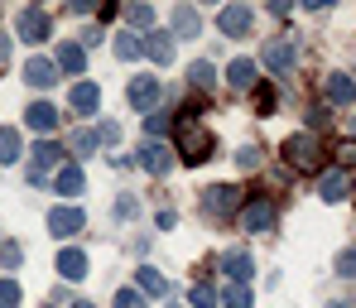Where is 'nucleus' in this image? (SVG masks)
<instances>
[{"label":"nucleus","mask_w":356,"mask_h":308,"mask_svg":"<svg viewBox=\"0 0 356 308\" xmlns=\"http://www.w3.org/2000/svg\"><path fill=\"white\" fill-rule=\"evenodd\" d=\"M67 102H72L77 116H92V111L102 106V87H97V82H77V87L67 92Z\"/></svg>","instance_id":"nucleus-14"},{"label":"nucleus","mask_w":356,"mask_h":308,"mask_svg":"<svg viewBox=\"0 0 356 308\" xmlns=\"http://www.w3.org/2000/svg\"><path fill=\"white\" fill-rule=\"evenodd\" d=\"M54 188H58L63 197H77V193H82V169H77V164H63L58 179H54Z\"/></svg>","instance_id":"nucleus-23"},{"label":"nucleus","mask_w":356,"mask_h":308,"mask_svg":"<svg viewBox=\"0 0 356 308\" xmlns=\"http://www.w3.org/2000/svg\"><path fill=\"white\" fill-rule=\"evenodd\" d=\"M15 29H19L24 44H44V39H49V15H44V10H19Z\"/></svg>","instance_id":"nucleus-9"},{"label":"nucleus","mask_w":356,"mask_h":308,"mask_svg":"<svg viewBox=\"0 0 356 308\" xmlns=\"http://www.w3.org/2000/svg\"><path fill=\"white\" fill-rule=\"evenodd\" d=\"M19 255H24V250L15 246V241H5V250H0V260H5V270H15V265H19Z\"/></svg>","instance_id":"nucleus-37"},{"label":"nucleus","mask_w":356,"mask_h":308,"mask_svg":"<svg viewBox=\"0 0 356 308\" xmlns=\"http://www.w3.org/2000/svg\"><path fill=\"white\" fill-rule=\"evenodd\" d=\"M236 207H241V188H232V184L202 188V212H207V217H232Z\"/></svg>","instance_id":"nucleus-3"},{"label":"nucleus","mask_w":356,"mask_h":308,"mask_svg":"<svg viewBox=\"0 0 356 308\" xmlns=\"http://www.w3.org/2000/svg\"><path fill=\"white\" fill-rule=\"evenodd\" d=\"M72 308H92V304H72Z\"/></svg>","instance_id":"nucleus-42"},{"label":"nucleus","mask_w":356,"mask_h":308,"mask_svg":"<svg viewBox=\"0 0 356 308\" xmlns=\"http://www.w3.org/2000/svg\"><path fill=\"white\" fill-rule=\"evenodd\" d=\"M188 82H193L197 92H207V87H217V67H212L207 58H197L193 67H188Z\"/></svg>","instance_id":"nucleus-24"},{"label":"nucleus","mask_w":356,"mask_h":308,"mask_svg":"<svg viewBox=\"0 0 356 308\" xmlns=\"http://www.w3.org/2000/svg\"><path fill=\"white\" fill-rule=\"evenodd\" d=\"M82 67H87V54H82V44H63V49H58V72H72V77H77Z\"/></svg>","instance_id":"nucleus-22"},{"label":"nucleus","mask_w":356,"mask_h":308,"mask_svg":"<svg viewBox=\"0 0 356 308\" xmlns=\"http://www.w3.org/2000/svg\"><path fill=\"white\" fill-rule=\"evenodd\" d=\"M140 44H145V54H149L154 63H169V58H174V34H145Z\"/></svg>","instance_id":"nucleus-20"},{"label":"nucleus","mask_w":356,"mask_h":308,"mask_svg":"<svg viewBox=\"0 0 356 308\" xmlns=\"http://www.w3.org/2000/svg\"><path fill=\"white\" fill-rule=\"evenodd\" d=\"M0 308H19V284L15 279H0Z\"/></svg>","instance_id":"nucleus-30"},{"label":"nucleus","mask_w":356,"mask_h":308,"mask_svg":"<svg viewBox=\"0 0 356 308\" xmlns=\"http://www.w3.org/2000/svg\"><path fill=\"white\" fill-rule=\"evenodd\" d=\"M116 308H145V294H140V289H120Z\"/></svg>","instance_id":"nucleus-34"},{"label":"nucleus","mask_w":356,"mask_h":308,"mask_svg":"<svg viewBox=\"0 0 356 308\" xmlns=\"http://www.w3.org/2000/svg\"><path fill=\"white\" fill-rule=\"evenodd\" d=\"M241 222H245V232H275L280 212H275V202H270V197H255V202H245V207H241Z\"/></svg>","instance_id":"nucleus-6"},{"label":"nucleus","mask_w":356,"mask_h":308,"mask_svg":"<svg viewBox=\"0 0 356 308\" xmlns=\"http://www.w3.org/2000/svg\"><path fill=\"white\" fill-rule=\"evenodd\" d=\"M116 217H135V197H130V193L116 202Z\"/></svg>","instance_id":"nucleus-39"},{"label":"nucleus","mask_w":356,"mask_h":308,"mask_svg":"<svg viewBox=\"0 0 356 308\" xmlns=\"http://www.w3.org/2000/svg\"><path fill=\"white\" fill-rule=\"evenodd\" d=\"M24 82H29V87H39V92H49V87L58 82V63L29 58V63H24Z\"/></svg>","instance_id":"nucleus-13"},{"label":"nucleus","mask_w":356,"mask_h":308,"mask_svg":"<svg viewBox=\"0 0 356 308\" xmlns=\"http://www.w3.org/2000/svg\"><path fill=\"white\" fill-rule=\"evenodd\" d=\"M58 121H63V111H58V106H49V102H34V106L24 111V125H29V130H39V135H54Z\"/></svg>","instance_id":"nucleus-12"},{"label":"nucleus","mask_w":356,"mask_h":308,"mask_svg":"<svg viewBox=\"0 0 356 308\" xmlns=\"http://www.w3.org/2000/svg\"><path fill=\"white\" fill-rule=\"evenodd\" d=\"M342 159H347V164H356V145H347V149H342Z\"/></svg>","instance_id":"nucleus-41"},{"label":"nucleus","mask_w":356,"mask_h":308,"mask_svg":"<svg viewBox=\"0 0 356 308\" xmlns=\"http://www.w3.org/2000/svg\"><path fill=\"white\" fill-rule=\"evenodd\" d=\"M217 270H222L232 284H245V279L255 275V260H250V250H222V255H217Z\"/></svg>","instance_id":"nucleus-7"},{"label":"nucleus","mask_w":356,"mask_h":308,"mask_svg":"<svg viewBox=\"0 0 356 308\" xmlns=\"http://www.w3.org/2000/svg\"><path fill=\"white\" fill-rule=\"evenodd\" d=\"M145 130H149V135H164V130H169V111H149Z\"/></svg>","instance_id":"nucleus-36"},{"label":"nucleus","mask_w":356,"mask_h":308,"mask_svg":"<svg viewBox=\"0 0 356 308\" xmlns=\"http://www.w3.org/2000/svg\"><path fill=\"white\" fill-rule=\"evenodd\" d=\"M58 275L63 279H82V275H87V255H82V250H58Z\"/></svg>","instance_id":"nucleus-19"},{"label":"nucleus","mask_w":356,"mask_h":308,"mask_svg":"<svg viewBox=\"0 0 356 308\" xmlns=\"http://www.w3.org/2000/svg\"><path fill=\"white\" fill-rule=\"evenodd\" d=\"M284 159H289L294 174H318V169H323V145H318L308 130H298V135L284 140Z\"/></svg>","instance_id":"nucleus-2"},{"label":"nucleus","mask_w":356,"mask_h":308,"mask_svg":"<svg viewBox=\"0 0 356 308\" xmlns=\"http://www.w3.org/2000/svg\"><path fill=\"white\" fill-rule=\"evenodd\" d=\"M72 149H77V154L97 149V130H77V135H72Z\"/></svg>","instance_id":"nucleus-33"},{"label":"nucleus","mask_w":356,"mask_h":308,"mask_svg":"<svg viewBox=\"0 0 356 308\" xmlns=\"http://www.w3.org/2000/svg\"><path fill=\"white\" fill-rule=\"evenodd\" d=\"M294 58H298V49L289 39H270V44L260 49V63H265L270 72H294Z\"/></svg>","instance_id":"nucleus-8"},{"label":"nucleus","mask_w":356,"mask_h":308,"mask_svg":"<svg viewBox=\"0 0 356 308\" xmlns=\"http://www.w3.org/2000/svg\"><path fill=\"white\" fill-rule=\"evenodd\" d=\"M250 24H255V10H250V5H227V10H217V29H222L227 39H245Z\"/></svg>","instance_id":"nucleus-5"},{"label":"nucleus","mask_w":356,"mask_h":308,"mask_svg":"<svg viewBox=\"0 0 356 308\" xmlns=\"http://www.w3.org/2000/svg\"><path fill=\"white\" fill-rule=\"evenodd\" d=\"M327 308H342V304H327Z\"/></svg>","instance_id":"nucleus-43"},{"label":"nucleus","mask_w":356,"mask_h":308,"mask_svg":"<svg viewBox=\"0 0 356 308\" xmlns=\"http://www.w3.org/2000/svg\"><path fill=\"white\" fill-rule=\"evenodd\" d=\"M140 169H149L154 179H164V174L174 169V154H169L159 140H149V145H140Z\"/></svg>","instance_id":"nucleus-10"},{"label":"nucleus","mask_w":356,"mask_h":308,"mask_svg":"<svg viewBox=\"0 0 356 308\" xmlns=\"http://www.w3.org/2000/svg\"><path fill=\"white\" fill-rule=\"evenodd\" d=\"M236 164H241V169H260V149H255V145L236 149Z\"/></svg>","instance_id":"nucleus-35"},{"label":"nucleus","mask_w":356,"mask_h":308,"mask_svg":"<svg viewBox=\"0 0 356 308\" xmlns=\"http://www.w3.org/2000/svg\"><path fill=\"white\" fill-rule=\"evenodd\" d=\"M116 140H120V125L116 121H102V125H97V145H116Z\"/></svg>","instance_id":"nucleus-31"},{"label":"nucleus","mask_w":356,"mask_h":308,"mask_svg":"<svg viewBox=\"0 0 356 308\" xmlns=\"http://www.w3.org/2000/svg\"><path fill=\"white\" fill-rule=\"evenodd\" d=\"M327 102H332V106H352L356 102V82L347 72H332V77H327Z\"/></svg>","instance_id":"nucleus-16"},{"label":"nucleus","mask_w":356,"mask_h":308,"mask_svg":"<svg viewBox=\"0 0 356 308\" xmlns=\"http://www.w3.org/2000/svg\"><path fill=\"white\" fill-rule=\"evenodd\" d=\"M140 49H145V44H140V39H135V34H116V58H120V63L140 58Z\"/></svg>","instance_id":"nucleus-27"},{"label":"nucleus","mask_w":356,"mask_h":308,"mask_svg":"<svg viewBox=\"0 0 356 308\" xmlns=\"http://www.w3.org/2000/svg\"><path fill=\"white\" fill-rule=\"evenodd\" d=\"M174 135H178V154H183V164H202V159L217 154V135L197 121V111H183V121H178Z\"/></svg>","instance_id":"nucleus-1"},{"label":"nucleus","mask_w":356,"mask_h":308,"mask_svg":"<svg viewBox=\"0 0 356 308\" xmlns=\"http://www.w3.org/2000/svg\"><path fill=\"white\" fill-rule=\"evenodd\" d=\"M82 222H87V217H82L77 207H54V212H49V232H54L58 241L77 236V232H82Z\"/></svg>","instance_id":"nucleus-11"},{"label":"nucleus","mask_w":356,"mask_h":308,"mask_svg":"<svg viewBox=\"0 0 356 308\" xmlns=\"http://www.w3.org/2000/svg\"><path fill=\"white\" fill-rule=\"evenodd\" d=\"M227 82H232V87H241V92H245V87H255V82H260V77H255V63H250V58H236L232 67H227Z\"/></svg>","instance_id":"nucleus-21"},{"label":"nucleus","mask_w":356,"mask_h":308,"mask_svg":"<svg viewBox=\"0 0 356 308\" xmlns=\"http://www.w3.org/2000/svg\"><path fill=\"white\" fill-rule=\"evenodd\" d=\"M15 159H19V130L0 125V164H15Z\"/></svg>","instance_id":"nucleus-26"},{"label":"nucleus","mask_w":356,"mask_h":308,"mask_svg":"<svg viewBox=\"0 0 356 308\" xmlns=\"http://www.w3.org/2000/svg\"><path fill=\"white\" fill-rule=\"evenodd\" d=\"M197 29H202L197 10H193V5H178L174 10V39H197Z\"/></svg>","instance_id":"nucleus-17"},{"label":"nucleus","mask_w":356,"mask_h":308,"mask_svg":"<svg viewBox=\"0 0 356 308\" xmlns=\"http://www.w3.org/2000/svg\"><path fill=\"white\" fill-rule=\"evenodd\" d=\"M135 289H140V294H169V279H164L159 270H140V275H135Z\"/></svg>","instance_id":"nucleus-25"},{"label":"nucleus","mask_w":356,"mask_h":308,"mask_svg":"<svg viewBox=\"0 0 356 308\" xmlns=\"http://www.w3.org/2000/svg\"><path fill=\"white\" fill-rule=\"evenodd\" d=\"M125 19H130L135 29H154V10H149V5H130V10H125Z\"/></svg>","instance_id":"nucleus-28"},{"label":"nucleus","mask_w":356,"mask_h":308,"mask_svg":"<svg viewBox=\"0 0 356 308\" xmlns=\"http://www.w3.org/2000/svg\"><path fill=\"white\" fill-rule=\"evenodd\" d=\"M318 197H323V202H342V197H347V174H342V169L323 174V179H318Z\"/></svg>","instance_id":"nucleus-18"},{"label":"nucleus","mask_w":356,"mask_h":308,"mask_svg":"<svg viewBox=\"0 0 356 308\" xmlns=\"http://www.w3.org/2000/svg\"><path fill=\"white\" fill-rule=\"evenodd\" d=\"M125 97H130V106H140V111H149V106L159 102V82H154V77H135Z\"/></svg>","instance_id":"nucleus-15"},{"label":"nucleus","mask_w":356,"mask_h":308,"mask_svg":"<svg viewBox=\"0 0 356 308\" xmlns=\"http://www.w3.org/2000/svg\"><path fill=\"white\" fill-rule=\"evenodd\" d=\"M337 275H342V279H356V250H342V255H337Z\"/></svg>","instance_id":"nucleus-32"},{"label":"nucleus","mask_w":356,"mask_h":308,"mask_svg":"<svg viewBox=\"0 0 356 308\" xmlns=\"http://www.w3.org/2000/svg\"><path fill=\"white\" fill-rule=\"evenodd\" d=\"M63 169V145L58 140H39L34 149H29V184H44V169Z\"/></svg>","instance_id":"nucleus-4"},{"label":"nucleus","mask_w":356,"mask_h":308,"mask_svg":"<svg viewBox=\"0 0 356 308\" xmlns=\"http://www.w3.org/2000/svg\"><path fill=\"white\" fill-rule=\"evenodd\" d=\"M10 58V39H5V34H0V63Z\"/></svg>","instance_id":"nucleus-40"},{"label":"nucleus","mask_w":356,"mask_h":308,"mask_svg":"<svg viewBox=\"0 0 356 308\" xmlns=\"http://www.w3.org/2000/svg\"><path fill=\"white\" fill-rule=\"evenodd\" d=\"M222 299H227V308H250V289H245V284H232Z\"/></svg>","instance_id":"nucleus-29"},{"label":"nucleus","mask_w":356,"mask_h":308,"mask_svg":"<svg viewBox=\"0 0 356 308\" xmlns=\"http://www.w3.org/2000/svg\"><path fill=\"white\" fill-rule=\"evenodd\" d=\"M193 304H197V308H212V304H217V294H212L207 284H197V289H193Z\"/></svg>","instance_id":"nucleus-38"}]
</instances>
